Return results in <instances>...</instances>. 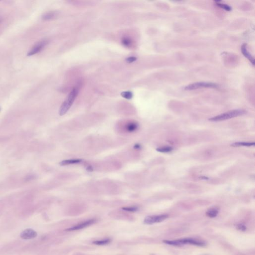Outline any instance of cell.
Listing matches in <instances>:
<instances>
[{"mask_svg": "<svg viewBox=\"0 0 255 255\" xmlns=\"http://www.w3.org/2000/svg\"><path fill=\"white\" fill-rule=\"evenodd\" d=\"M79 91V87H75L70 92L66 99L60 106L59 109V115L60 116H63L67 113L75 101L76 98L77 97Z\"/></svg>", "mask_w": 255, "mask_h": 255, "instance_id": "obj_1", "label": "cell"}, {"mask_svg": "<svg viewBox=\"0 0 255 255\" xmlns=\"http://www.w3.org/2000/svg\"><path fill=\"white\" fill-rule=\"evenodd\" d=\"M246 111L244 110L237 109L233 110L232 111L227 112L226 113H222L220 115H217L216 116L213 117L212 118L209 119V121L212 122H218L228 120L230 119L233 118L235 117L240 116L242 115H244Z\"/></svg>", "mask_w": 255, "mask_h": 255, "instance_id": "obj_2", "label": "cell"}, {"mask_svg": "<svg viewBox=\"0 0 255 255\" xmlns=\"http://www.w3.org/2000/svg\"><path fill=\"white\" fill-rule=\"evenodd\" d=\"M217 84L214 83H211V82H196L194 83L189 84L187 86L184 88V90H194L195 89H200V88H215L218 87Z\"/></svg>", "mask_w": 255, "mask_h": 255, "instance_id": "obj_3", "label": "cell"}, {"mask_svg": "<svg viewBox=\"0 0 255 255\" xmlns=\"http://www.w3.org/2000/svg\"><path fill=\"white\" fill-rule=\"evenodd\" d=\"M180 246H182L185 244H190V245H194L196 246L204 247L206 245L205 242L202 240L194 239V238H183L181 239L177 240Z\"/></svg>", "mask_w": 255, "mask_h": 255, "instance_id": "obj_4", "label": "cell"}, {"mask_svg": "<svg viewBox=\"0 0 255 255\" xmlns=\"http://www.w3.org/2000/svg\"><path fill=\"white\" fill-rule=\"evenodd\" d=\"M168 217V214L148 216L144 219V222L146 224H153L156 223L161 222L167 219Z\"/></svg>", "mask_w": 255, "mask_h": 255, "instance_id": "obj_5", "label": "cell"}, {"mask_svg": "<svg viewBox=\"0 0 255 255\" xmlns=\"http://www.w3.org/2000/svg\"><path fill=\"white\" fill-rule=\"evenodd\" d=\"M96 219H91L87 220L86 221L80 223L76 225L75 226H72L71 227L67 228L65 230L66 231H73L79 230L82 229L84 228H86L87 227L91 226L92 225L94 224L95 223H96Z\"/></svg>", "mask_w": 255, "mask_h": 255, "instance_id": "obj_6", "label": "cell"}, {"mask_svg": "<svg viewBox=\"0 0 255 255\" xmlns=\"http://www.w3.org/2000/svg\"><path fill=\"white\" fill-rule=\"evenodd\" d=\"M47 43L48 41H42L37 43L33 46V48L31 49L29 53H27V56L31 57L41 52V50L45 48Z\"/></svg>", "mask_w": 255, "mask_h": 255, "instance_id": "obj_7", "label": "cell"}, {"mask_svg": "<svg viewBox=\"0 0 255 255\" xmlns=\"http://www.w3.org/2000/svg\"><path fill=\"white\" fill-rule=\"evenodd\" d=\"M38 234L36 231L31 229H27L21 233L20 237L22 239L31 240L36 238Z\"/></svg>", "mask_w": 255, "mask_h": 255, "instance_id": "obj_8", "label": "cell"}, {"mask_svg": "<svg viewBox=\"0 0 255 255\" xmlns=\"http://www.w3.org/2000/svg\"><path fill=\"white\" fill-rule=\"evenodd\" d=\"M242 53L245 57L248 59V60L252 63L253 65H255V59L254 58L252 55L251 54L250 52H249L247 48L246 44H243L241 47Z\"/></svg>", "mask_w": 255, "mask_h": 255, "instance_id": "obj_9", "label": "cell"}, {"mask_svg": "<svg viewBox=\"0 0 255 255\" xmlns=\"http://www.w3.org/2000/svg\"><path fill=\"white\" fill-rule=\"evenodd\" d=\"M218 213H219L218 208L217 207H212V208L208 209L206 211V214L208 217L213 218L216 217L217 216Z\"/></svg>", "mask_w": 255, "mask_h": 255, "instance_id": "obj_10", "label": "cell"}, {"mask_svg": "<svg viewBox=\"0 0 255 255\" xmlns=\"http://www.w3.org/2000/svg\"><path fill=\"white\" fill-rule=\"evenodd\" d=\"M126 130L129 132H133L137 130L138 128V124L136 122H130L126 125Z\"/></svg>", "mask_w": 255, "mask_h": 255, "instance_id": "obj_11", "label": "cell"}, {"mask_svg": "<svg viewBox=\"0 0 255 255\" xmlns=\"http://www.w3.org/2000/svg\"><path fill=\"white\" fill-rule=\"evenodd\" d=\"M82 161V159H66L64 161H61L59 164L60 166H67V165H70V164H76L78 163H80Z\"/></svg>", "mask_w": 255, "mask_h": 255, "instance_id": "obj_12", "label": "cell"}, {"mask_svg": "<svg viewBox=\"0 0 255 255\" xmlns=\"http://www.w3.org/2000/svg\"><path fill=\"white\" fill-rule=\"evenodd\" d=\"M255 146L254 143L251 142H236L231 145V146L234 147H251Z\"/></svg>", "mask_w": 255, "mask_h": 255, "instance_id": "obj_13", "label": "cell"}, {"mask_svg": "<svg viewBox=\"0 0 255 255\" xmlns=\"http://www.w3.org/2000/svg\"><path fill=\"white\" fill-rule=\"evenodd\" d=\"M111 242V240L109 238H106L103 240H96L95 241L93 242V244L95 245H98V246H103V245H107Z\"/></svg>", "mask_w": 255, "mask_h": 255, "instance_id": "obj_14", "label": "cell"}, {"mask_svg": "<svg viewBox=\"0 0 255 255\" xmlns=\"http://www.w3.org/2000/svg\"><path fill=\"white\" fill-rule=\"evenodd\" d=\"M122 43L124 46L127 48H129L132 46V41L130 38L124 37L122 39Z\"/></svg>", "mask_w": 255, "mask_h": 255, "instance_id": "obj_15", "label": "cell"}, {"mask_svg": "<svg viewBox=\"0 0 255 255\" xmlns=\"http://www.w3.org/2000/svg\"><path fill=\"white\" fill-rule=\"evenodd\" d=\"M215 2L216 3V5L218 6L219 7H220L222 9H224L225 10L227 11H231L232 10L231 7H230L229 6L226 5L225 3H221L220 1H215Z\"/></svg>", "mask_w": 255, "mask_h": 255, "instance_id": "obj_16", "label": "cell"}, {"mask_svg": "<svg viewBox=\"0 0 255 255\" xmlns=\"http://www.w3.org/2000/svg\"><path fill=\"white\" fill-rule=\"evenodd\" d=\"M55 15V13L54 12H48L44 14L42 16V18L44 20H50L53 19Z\"/></svg>", "mask_w": 255, "mask_h": 255, "instance_id": "obj_17", "label": "cell"}, {"mask_svg": "<svg viewBox=\"0 0 255 255\" xmlns=\"http://www.w3.org/2000/svg\"><path fill=\"white\" fill-rule=\"evenodd\" d=\"M121 96L125 99L130 100L132 99L133 95L131 91H124L121 93Z\"/></svg>", "mask_w": 255, "mask_h": 255, "instance_id": "obj_18", "label": "cell"}, {"mask_svg": "<svg viewBox=\"0 0 255 255\" xmlns=\"http://www.w3.org/2000/svg\"><path fill=\"white\" fill-rule=\"evenodd\" d=\"M122 210L128 211V212H135L138 210V207L137 206H128V207H124L122 208Z\"/></svg>", "mask_w": 255, "mask_h": 255, "instance_id": "obj_19", "label": "cell"}, {"mask_svg": "<svg viewBox=\"0 0 255 255\" xmlns=\"http://www.w3.org/2000/svg\"><path fill=\"white\" fill-rule=\"evenodd\" d=\"M173 150V148L170 147H159L156 149V151L161 152H169Z\"/></svg>", "mask_w": 255, "mask_h": 255, "instance_id": "obj_20", "label": "cell"}, {"mask_svg": "<svg viewBox=\"0 0 255 255\" xmlns=\"http://www.w3.org/2000/svg\"><path fill=\"white\" fill-rule=\"evenodd\" d=\"M236 228L238 230L242 232H244L246 230V226L243 224H238L237 225Z\"/></svg>", "mask_w": 255, "mask_h": 255, "instance_id": "obj_21", "label": "cell"}, {"mask_svg": "<svg viewBox=\"0 0 255 255\" xmlns=\"http://www.w3.org/2000/svg\"><path fill=\"white\" fill-rule=\"evenodd\" d=\"M136 60H137V58L135 57H128V58H127V59H126V61H127L128 63H129V64H130V63L133 62L135 61H136Z\"/></svg>", "mask_w": 255, "mask_h": 255, "instance_id": "obj_22", "label": "cell"}, {"mask_svg": "<svg viewBox=\"0 0 255 255\" xmlns=\"http://www.w3.org/2000/svg\"><path fill=\"white\" fill-rule=\"evenodd\" d=\"M86 170H87L88 171H89V172H91V171H92L93 170V168L92 166H88L87 167V168H86Z\"/></svg>", "mask_w": 255, "mask_h": 255, "instance_id": "obj_23", "label": "cell"}, {"mask_svg": "<svg viewBox=\"0 0 255 255\" xmlns=\"http://www.w3.org/2000/svg\"><path fill=\"white\" fill-rule=\"evenodd\" d=\"M134 148L136 150H140L141 149V146L139 144H136L134 145Z\"/></svg>", "mask_w": 255, "mask_h": 255, "instance_id": "obj_24", "label": "cell"}, {"mask_svg": "<svg viewBox=\"0 0 255 255\" xmlns=\"http://www.w3.org/2000/svg\"><path fill=\"white\" fill-rule=\"evenodd\" d=\"M0 22H1V19H0Z\"/></svg>", "mask_w": 255, "mask_h": 255, "instance_id": "obj_25", "label": "cell"}, {"mask_svg": "<svg viewBox=\"0 0 255 255\" xmlns=\"http://www.w3.org/2000/svg\"><path fill=\"white\" fill-rule=\"evenodd\" d=\"M0 110H1V108H0Z\"/></svg>", "mask_w": 255, "mask_h": 255, "instance_id": "obj_26", "label": "cell"}]
</instances>
